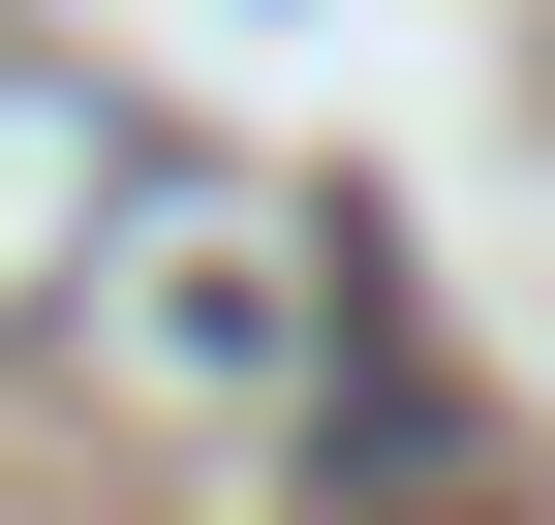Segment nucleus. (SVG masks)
Listing matches in <instances>:
<instances>
[{"instance_id":"nucleus-1","label":"nucleus","mask_w":555,"mask_h":525,"mask_svg":"<svg viewBox=\"0 0 555 525\" xmlns=\"http://www.w3.org/2000/svg\"><path fill=\"white\" fill-rule=\"evenodd\" d=\"M463 525H494V495H463Z\"/></svg>"}]
</instances>
